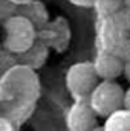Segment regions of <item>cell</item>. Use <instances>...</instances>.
Here are the masks:
<instances>
[{"mask_svg":"<svg viewBox=\"0 0 130 131\" xmlns=\"http://www.w3.org/2000/svg\"><path fill=\"white\" fill-rule=\"evenodd\" d=\"M40 96V79L37 72L17 64L0 78V101L37 102Z\"/></svg>","mask_w":130,"mask_h":131,"instance_id":"cell-1","label":"cell"},{"mask_svg":"<svg viewBox=\"0 0 130 131\" xmlns=\"http://www.w3.org/2000/svg\"><path fill=\"white\" fill-rule=\"evenodd\" d=\"M37 41V29L22 15L15 14L3 23V47L14 55L26 52Z\"/></svg>","mask_w":130,"mask_h":131,"instance_id":"cell-2","label":"cell"},{"mask_svg":"<svg viewBox=\"0 0 130 131\" xmlns=\"http://www.w3.org/2000/svg\"><path fill=\"white\" fill-rule=\"evenodd\" d=\"M123 87L116 81H99L89 96V104L98 117H109L115 111L124 108Z\"/></svg>","mask_w":130,"mask_h":131,"instance_id":"cell-3","label":"cell"},{"mask_svg":"<svg viewBox=\"0 0 130 131\" xmlns=\"http://www.w3.org/2000/svg\"><path fill=\"white\" fill-rule=\"evenodd\" d=\"M98 82L99 78L97 76V72L94 69V63L90 61L75 63L69 67L66 73V87L77 101L89 99Z\"/></svg>","mask_w":130,"mask_h":131,"instance_id":"cell-4","label":"cell"},{"mask_svg":"<svg viewBox=\"0 0 130 131\" xmlns=\"http://www.w3.org/2000/svg\"><path fill=\"white\" fill-rule=\"evenodd\" d=\"M98 116L89 104V99L75 101L67 114L69 131H92L97 127Z\"/></svg>","mask_w":130,"mask_h":131,"instance_id":"cell-5","label":"cell"},{"mask_svg":"<svg viewBox=\"0 0 130 131\" xmlns=\"http://www.w3.org/2000/svg\"><path fill=\"white\" fill-rule=\"evenodd\" d=\"M94 69L101 81H115L123 75L124 61L110 50L99 52L94 61Z\"/></svg>","mask_w":130,"mask_h":131,"instance_id":"cell-6","label":"cell"},{"mask_svg":"<svg viewBox=\"0 0 130 131\" xmlns=\"http://www.w3.org/2000/svg\"><path fill=\"white\" fill-rule=\"evenodd\" d=\"M35 110V102H0V116L9 121L15 128L25 124Z\"/></svg>","mask_w":130,"mask_h":131,"instance_id":"cell-7","label":"cell"},{"mask_svg":"<svg viewBox=\"0 0 130 131\" xmlns=\"http://www.w3.org/2000/svg\"><path fill=\"white\" fill-rule=\"evenodd\" d=\"M17 14L25 17L35 29H41L49 21V12L43 2L40 0H31L28 3L17 6Z\"/></svg>","mask_w":130,"mask_h":131,"instance_id":"cell-8","label":"cell"},{"mask_svg":"<svg viewBox=\"0 0 130 131\" xmlns=\"http://www.w3.org/2000/svg\"><path fill=\"white\" fill-rule=\"evenodd\" d=\"M48 57H49V49H48L46 43L37 40L26 52L17 55V63L37 72L38 69H41L44 66Z\"/></svg>","mask_w":130,"mask_h":131,"instance_id":"cell-9","label":"cell"},{"mask_svg":"<svg viewBox=\"0 0 130 131\" xmlns=\"http://www.w3.org/2000/svg\"><path fill=\"white\" fill-rule=\"evenodd\" d=\"M104 131H130V111L126 108H121L118 111H115L113 114H110L109 117H106Z\"/></svg>","mask_w":130,"mask_h":131,"instance_id":"cell-10","label":"cell"},{"mask_svg":"<svg viewBox=\"0 0 130 131\" xmlns=\"http://www.w3.org/2000/svg\"><path fill=\"white\" fill-rule=\"evenodd\" d=\"M103 18H110L123 11V0H95L92 6Z\"/></svg>","mask_w":130,"mask_h":131,"instance_id":"cell-11","label":"cell"},{"mask_svg":"<svg viewBox=\"0 0 130 131\" xmlns=\"http://www.w3.org/2000/svg\"><path fill=\"white\" fill-rule=\"evenodd\" d=\"M17 64H18V63H17V55L11 53L9 50H6V49L2 46V47H0V78Z\"/></svg>","mask_w":130,"mask_h":131,"instance_id":"cell-12","label":"cell"},{"mask_svg":"<svg viewBox=\"0 0 130 131\" xmlns=\"http://www.w3.org/2000/svg\"><path fill=\"white\" fill-rule=\"evenodd\" d=\"M17 14V5H14L11 0H0V21L5 23L11 17Z\"/></svg>","mask_w":130,"mask_h":131,"instance_id":"cell-13","label":"cell"},{"mask_svg":"<svg viewBox=\"0 0 130 131\" xmlns=\"http://www.w3.org/2000/svg\"><path fill=\"white\" fill-rule=\"evenodd\" d=\"M0 131H17V128L9 121H6L5 117L0 116Z\"/></svg>","mask_w":130,"mask_h":131,"instance_id":"cell-14","label":"cell"},{"mask_svg":"<svg viewBox=\"0 0 130 131\" xmlns=\"http://www.w3.org/2000/svg\"><path fill=\"white\" fill-rule=\"evenodd\" d=\"M69 2L73 3L75 6H80V8H92L95 0H69Z\"/></svg>","mask_w":130,"mask_h":131,"instance_id":"cell-15","label":"cell"},{"mask_svg":"<svg viewBox=\"0 0 130 131\" xmlns=\"http://www.w3.org/2000/svg\"><path fill=\"white\" fill-rule=\"evenodd\" d=\"M123 75L126 76V79L130 82V55L124 60V70H123Z\"/></svg>","mask_w":130,"mask_h":131,"instance_id":"cell-16","label":"cell"},{"mask_svg":"<svg viewBox=\"0 0 130 131\" xmlns=\"http://www.w3.org/2000/svg\"><path fill=\"white\" fill-rule=\"evenodd\" d=\"M124 108L130 111V87L126 90V93H124Z\"/></svg>","mask_w":130,"mask_h":131,"instance_id":"cell-17","label":"cell"},{"mask_svg":"<svg viewBox=\"0 0 130 131\" xmlns=\"http://www.w3.org/2000/svg\"><path fill=\"white\" fill-rule=\"evenodd\" d=\"M123 9L130 14V0H123Z\"/></svg>","mask_w":130,"mask_h":131,"instance_id":"cell-18","label":"cell"},{"mask_svg":"<svg viewBox=\"0 0 130 131\" xmlns=\"http://www.w3.org/2000/svg\"><path fill=\"white\" fill-rule=\"evenodd\" d=\"M11 2H12L14 5H17V6H18V5H23V3H28V2H31V0H11Z\"/></svg>","mask_w":130,"mask_h":131,"instance_id":"cell-19","label":"cell"},{"mask_svg":"<svg viewBox=\"0 0 130 131\" xmlns=\"http://www.w3.org/2000/svg\"><path fill=\"white\" fill-rule=\"evenodd\" d=\"M92 131H104V130H103V127H98V125H97V127H95Z\"/></svg>","mask_w":130,"mask_h":131,"instance_id":"cell-20","label":"cell"},{"mask_svg":"<svg viewBox=\"0 0 130 131\" xmlns=\"http://www.w3.org/2000/svg\"><path fill=\"white\" fill-rule=\"evenodd\" d=\"M0 102H2V101H0Z\"/></svg>","mask_w":130,"mask_h":131,"instance_id":"cell-21","label":"cell"}]
</instances>
